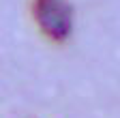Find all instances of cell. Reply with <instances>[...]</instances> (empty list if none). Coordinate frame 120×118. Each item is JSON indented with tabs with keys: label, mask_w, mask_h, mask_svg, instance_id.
I'll return each mask as SVG.
<instances>
[{
	"label": "cell",
	"mask_w": 120,
	"mask_h": 118,
	"mask_svg": "<svg viewBox=\"0 0 120 118\" xmlns=\"http://www.w3.org/2000/svg\"><path fill=\"white\" fill-rule=\"evenodd\" d=\"M32 13L47 39L58 43L69 39L73 30V11L67 0H34Z\"/></svg>",
	"instance_id": "1"
}]
</instances>
